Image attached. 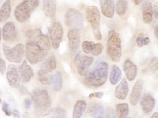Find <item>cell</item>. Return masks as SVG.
I'll return each instance as SVG.
<instances>
[{"mask_svg":"<svg viewBox=\"0 0 158 118\" xmlns=\"http://www.w3.org/2000/svg\"><path fill=\"white\" fill-rule=\"evenodd\" d=\"M31 99L34 105L35 114L37 117L44 116L49 113L52 99L47 90L36 88L31 93Z\"/></svg>","mask_w":158,"mask_h":118,"instance_id":"6da1fadb","label":"cell"},{"mask_svg":"<svg viewBox=\"0 0 158 118\" xmlns=\"http://www.w3.org/2000/svg\"><path fill=\"white\" fill-rule=\"evenodd\" d=\"M108 76V64L105 61H100L89 72L85 79L87 84L94 88H100L106 83Z\"/></svg>","mask_w":158,"mask_h":118,"instance_id":"7a4b0ae2","label":"cell"},{"mask_svg":"<svg viewBox=\"0 0 158 118\" xmlns=\"http://www.w3.org/2000/svg\"><path fill=\"white\" fill-rule=\"evenodd\" d=\"M107 54L111 61L118 62L122 56V43L120 36L115 30H110L107 41Z\"/></svg>","mask_w":158,"mask_h":118,"instance_id":"3957f363","label":"cell"},{"mask_svg":"<svg viewBox=\"0 0 158 118\" xmlns=\"http://www.w3.org/2000/svg\"><path fill=\"white\" fill-rule=\"evenodd\" d=\"M40 0H23L15 10V19L20 23H25L30 18L31 14L38 7Z\"/></svg>","mask_w":158,"mask_h":118,"instance_id":"277c9868","label":"cell"},{"mask_svg":"<svg viewBox=\"0 0 158 118\" xmlns=\"http://www.w3.org/2000/svg\"><path fill=\"white\" fill-rule=\"evenodd\" d=\"M85 18L89 24L93 34L97 40H101V13L96 6H89L85 9Z\"/></svg>","mask_w":158,"mask_h":118,"instance_id":"5b68a950","label":"cell"},{"mask_svg":"<svg viewBox=\"0 0 158 118\" xmlns=\"http://www.w3.org/2000/svg\"><path fill=\"white\" fill-rule=\"evenodd\" d=\"M25 57L30 64H37L44 61L48 56V51L42 50L32 40H29L25 44Z\"/></svg>","mask_w":158,"mask_h":118,"instance_id":"8992f818","label":"cell"},{"mask_svg":"<svg viewBox=\"0 0 158 118\" xmlns=\"http://www.w3.org/2000/svg\"><path fill=\"white\" fill-rule=\"evenodd\" d=\"M52 47L57 50L63 39V29L61 23L58 21H52L48 27Z\"/></svg>","mask_w":158,"mask_h":118,"instance_id":"52a82bcc","label":"cell"},{"mask_svg":"<svg viewBox=\"0 0 158 118\" xmlns=\"http://www.w3.org/2000/svg\"><path fill=\"white\" fill-rule=\"evenodd\" d=\"M26 36L29 40L34 42L36 45H38L42 50L48 51L51 50L50 39L48 35L44 34L40 29H32L26 32Z\"/></svg>","mask_w":158,"mask_h":118,"instance_id":"ba28073f","label":"cell"},{"mask_svg":"<svg viewBox=\"0 0 158 118\" xmlns=\"http://www.w3.org/2000/svg\"><path fill=\"white\" fill-rule=\"evenodd\" d=\"M2 49L6 58L12 63L22 62L25 54V47L22 43H18L12 48H10L6 45H2Z\"/></svg>","mask_w":158,"mask_h":118,"instance_id":"9c48e42d","label":"cell"},{"mask_svg":"<svg viewBox=\"0 0 158 118\" xmlns=\"http://www.w3.org/2000/svg\"><path fill=\"white\" fill-rule=\"evenodd\" d=\"M93 62L94 57H89L80 51L77 52L74 57V65L79 76L83 77H86Z\"/></svg>","mask_w":158,"mask_h":118,"instance_id":"30bf717a","label":"cell"},{"mask_svg":"<svg viewBox=\"0 0 158 118\" xmlns=\"http://www.w3.org/2000/svg\"><path fill=\"white\" fill-rule=\"evenodd\" d=\"M65 23L70 29H81L84 26V19L77 10L69 8L65 14Z\"/></svg>","mask_w":158,"mask_h":118,"instance_id":"8fae6325","label":"cell"},{"mask_svg":"<svg viewBox=\"0 0 158 118\" xmlns=\"http://www.w3.org/2000/svg\"><path fill=\"white\" fill-rule=\"evenodd\" d=\"M67 38L70 52L72 54H77L81 44V36L78 29H70L67 33Z\"/></svg>","mask_w":158,"mask_h":118,"instance_id":"7c38bea8","label":"cell"},{"mask_svg":"<svg viewBox=\"0 0 158 118\" xmlns=\"http://www.w3.org/2000/svg\"><path fill=\"white\" fill-rule=\"evenodd\" d=\"M6 80L10 86L14 88H18L20 86L19 72L14 64H10L6 69Z\"/></svg>","mask_w":158,"mask_h":118,"instance_id":"4fadbf2b","label":"cell"},{"mask_svg":"<svg viewBox=\"0 0 158 118\" xmlns=\"http://www.w3.org/2000/svg\"><path fill=\"white\" fill-rule=\"evenodd\" d=\"M18 36L16 26L13 22H7L3 25L2 30V37L6 42L12 43Z\"/></svg>","mask_w":158,"mask_h":118,"instance_id":"5bb4252c","label":"cell"},{"mask_svg":"<svg viewBox=\"0 0 158 118\" xmlns=\"http://www.w3.org/2000/svg\"><path fill=\"white\" fill-rule=\"evenodd\" d=\"M84 54H92L94 56H99L101 54L104 50V47L101 43H95L91 41H84L81 44Z\"/></svg>","mask_w":158,"mask_h":118,"instance_id":"9a60e30c","label":"cell"},{"mask_svg":"<svg viewBox=\"0 0 158 118\" xmlns=\"http://www.w3.org/2000/svg\"><path fill=\"white\" fill-rule=\"evenodd\" d=\"M142 90H143V81L139 79L134 84L131 94H130L129 102L132 106H137V104L140 101L142 98Z\"/></svg>","mask_w":158,"mask_h":118,"instance_id":"2e32d148","label":"cell"},{"mask_svg":"<svg viewBox=\"0 0 158 118\" xmlns=\"http://www.w3.org/2000/svg\"><path fill=\"white\" fill-rule=\"evenodd\" d=\"M18 72H19L21 81L23 83H29L34 76V73H33L32 67L28 64L26 60H24L22 61V65H20L19 69H18Z\"/></svg>","mask_w":158,"mask_h":118,"instance_id":"e0dca14e","label":"cell"},{"mask_svg":"<svg viewBox=\"0 0 158 118\" xmlns=\"http://www.w3.org/2000/svg\"><path fill=\"white\" fill-rule=\"evenodd\" d=\"M141 107L145 114H149L154 109L156 101L154 98L149 94H145L140 99Z\"/></svg>","mask_w":158,"mask_h":118,"instance_id":"ac0fdd59","label":"cell"},{"mask_svg":"<svg viewBox=\"0 0 158 118\" xmlns=\"http://www.w3.org/2000/svg\"><path fill=\"white\" fill-rule=\"evenodd\" d=\"M123 71L125 72L126 77L129 81H133L138 75V66L131 61V59H126L124 61Z\"/></svg>","mask_w":158,"mask_h":118,"instance_id":"d6986e66","label":"cell"},{"mask_svg":"<svg viewBox=\"0 0 158 118\" xmlns=\"http://www.w3.org/2000/svg\"><path fill=\"white\" fill-rule=\"evenodd\" d=\"M102 14L108 18H112L115 14V6L114 0H100Z\"/></svg>","mask_w":158,"mask_h":118,"instance_id":"ffe728a7","label":"cell"},{"mask_svg":"<svg viewBox=\"0 0 158 118\" xmlns=\"http://www.w3.org/2000/svg\"><path fill=\"white\" fill-rule=\"evenodd\" d=\"M129 92V86L127 79H122L115 88V96L119 100H124L127 97Z\"/></svg>","mask_w":158,"mask_h":118,"instance_id":"44dd1931","label":"cell"},{"mask_svg":"<svg viewBox=\"0 0 158 118\" xmlns=\"http://www.w3.org/2000/svg\"><path fill=\"white\" fill-rule=\"evenodd\" d=\"M57 10V0H43V12L46 17L53 18Z\"/></svg>","mask_w":158,"mask_h":118,"instance_id":"7402d4cb","label":"cell"},{"mask_svg":"<svg viewBox=\"0 0 158 118\" xmlns=\"http://www.w3.org/2000/svg\"><path fill=\"white\" fill-rule=\"evenodd\" d=\"M11 14L10 0H6L0 8V24L6 22Z\"/></svg>","mask_w":158,"mask_h":118,"instance_id":"603a6c76","label":"cell"},{"mask_svg":"<svg viewBox=\"0 0 158 118\" xmlns=\"http://www.w3.org/2000/svg\"><path fill=\"white\" fill-rule=\"evenodd\" d=\"M142 20L146 24H150L153 22V15L152 10V3L149 2H146L142 6Z\"/></svg>","mask_w":158,"mask_h":118,"instance_id":"cb8c5ba5","label":"cell"},{"mask_svg":"<svg viewBox=\"0 0 158 118\" xmlns=\"http://www.w3.org/2000/svg\"><path fill=\"white\" fill-rule=\"evenodd\" d=\"M87 107L86 102L84 100H77L73 109L72 118H81Z\"/></svg>","mask_w":158,"mask_h":118,"instance_id":"d4e9b609","label":"cell"},{"mask_svg":"<svg viewBox=\"0 0 158 118\" xmlns=\"http://www.w3.org/2000/svg\"><path fill=\"white\" fill-rule=\"evenodd\" d=\"M122 80V73H121V70L119 69V67L113 65L111 66V73L109 76V81L111 84H112L113 86L117 85L119 81Z\"/></svg>","mask_w":158,"mask_h":118,"instance_id":"484cf974","label":"cell"},{"mask_svg":"<svg viewBox=\"0 0 158 118\" xmlns=\"http://www.w3.org/2000/svg\"><path fill=\"white\" fill-rule=\"evenodd\" d=\"M51 84L53 86V89L56 91H59L63 88V78L60 72H56V73L52 75Z\"/></svg>","mask_w":158,"mask_h":118,"instance_id":"4316f807","label":"cell"},{"mask_svg":"<svg viewBox=\"0 0 158 118\" xmlns=\"http://www.w3.org/2000/svg\"><path fill=\"white\" fill-rule=\"evenodd\" d=\"M129 112V105L127 103H118L115 106V113L118 118H127Z\"/></svg>","mask_w":158,"mask_h":118,"instance_id":"83f0119b","label":"cell"},{"mask_svg":"<svg viewBox=\"0 0 158 118\" xmlns=\"http://www.w3.org/2000/svg\"><path fill=\"white\" fill-rule=\"evenodd\" d=\"M38 80H39L40 83L43 85H49L51 84V78H52V75L50 74V72L47 71V70L41 69L38 71Z\"/></svg>","mask_w":158,"mask_h":118,"instance_id":"f1b7e54d","label":"cell"},{"mask_svg":"<svg viewBox=\"0 0 158 118\" xmlns=\"http://www.w3.org/2000/svg\"><path fill=\"white\" fill-rule=\"evenodd\" d=\"M128 8L127 0H117L115 11L118 16H123L126 14Z\"/></svg>","mask_w":158,"mask_h":118,"instance_id":"f546056e","label":"cell"},{"mask_svg":"<svg viewBox=\"0 0 158 118\" xmlns=\"http://www.w3.org/2000/svg\"><path fill=\"white\" fill-rule=\"evenodd\" d=\"M158 71V58L156 57H153L149 60V64L145 68L143 72H146L147 73H154Z\"/></svg>","mask_w":158,"mask_h":118,"instance_id":"4dcf8cb0","label":"cell"},{"mask_svg":"<svg viewBox=\"0 0 158 118\" xmlns=\"http://www.w3.org/2000/svg\"><path fill=\"white\" fill-rule=\"evenodd\" d=\"M44 69L47 70L48 72H52L54 71L56 69V66H57V61H56V57L54 55H52L47 59L46 62L44 65Z\"/></svg>","mask_w":158,"mask_h":118,"instance_id":"1f68e13d","label":"cell"},{"mask_svg":"<svg viewBox=\"0 0 158 118\" xmlns=\"http://www.w3.org/2000/svg\"><path fill=\"white\" fill-rule=\"evenodd\" d=\"M93 118H105V111L101 105H95L92 108Z\"/></svg>","mask_w":158,"mask_h":118,"instance_id":"d6a6232c","label":"cell"},{"mask_svg":"<svg viewBox=\"0 0 158 118\" xmlns=\"http://www.w3.org/2000/svg\"><path fill=\"white\" fill-rule=\"evenodd\" d=\"M150 43V39L147 36H145V35L143 33H140L137 36L136 39V43L138 45V47H142L144 46H146V45L149 44Z\"/></svg>","mask_w":158,"mask_h":118,"instance_id":"836d02e7","label":"cell"},{"mask_svg":"<svg viewBox=\"0 0 158 118\" xmlns=\"http://www.w3.org/2000/svg\"><path fill=\"white\" fill-rule=\"evenodd\" d=\"M105 118H118V116L112 108L108 107L105 109Z\"/></svg>","mask_w":158,"mask_h":118,"instance_id":"e575fe53","label":"cell"},{"mask_svg":"<svg viewBox=\"0 0 158 118\" xmlns=\"http://www.w3.org/2000/svg\"><path fill=\"white\" fill-rule=\"evenodd\" d=\"M2 109L4 112V113H5L7 116H10L11 115H12V110L10 109L9 104H8L6 102H3V103H2Z\"/></svg>","mask_w":158,"mask_h":118,"instance_id":"d590c367","label":"cell"},{"mask_svg":"<svg viewBox=\"0 0 158 118\" xmlns=\"http://www.w3.org/2000/svg\"><path fill=\"white\" fill-rule=\"evenodd\" d=\"M54 112L56 113V115L59 117L61 118H66V113H65V111L63 110L61 108H56L54 109Z\"/></svg>","mask_w":158,"mask_h":118,"instance_id":"8d00e7d4","label":"cell"},{"mask_svg":"<svg viewBox=\"0 0 158 118\" xmlns=\"http://www.w3.org/2000/svg\"><path fill=\"white\" fill-rule=\"evenodd\" d=\"M6 61H4L3 59H2L0 57V74L1 75H4L6 70Z\"/></svg>","mask_w":158,"mask_h":118,"instance_id":"74e56055","label":"cell"},{"mask_svg":"<svg viewBox=\"0 0 158 118\" xmlns=\"http://www.w3.org/2000/svg\"><path fill=\"white\" fill-rule=\"evenodd\" d=\"M152 10H153V18L158 20V2H154L152 4Z\"/></svg>","mask_w":158,"mask_h":118,"instance_id":"f35d334b","label":"cell"},{"mask_svg":"<svg viewBox=\"0 0 158 118\" xmlns=\"http://www.w3.org/2000/svg\"><path fill=\"white\" fill-rule=\"evenodd\" d=\"M104 96V92H101V91H99V92H95V93H92L89 95V98H102V97Z\"/></svg>","mask_w":158,"mask_h":118,"instance_id":"ab89813d","label":"cell"},{"mask_svg":"<svg viewBox=\"0 0 158 118\" xmlns=\"http://www.w3.org/2000/svg\"><path fill=\"white\" fill-rule=\"evenodd\" d=\"M32 100L29 99V98H25V100H24V106L26 109H30L31 106H32Z\"/></svg>","mask_w":158,"mask_h":118,"instance_id":"60d3db41","label":"cell"},{"mask_svg":"<svg viewBox=\"0 0 158 118\" xmlns=\"http://www.w3.org/2000/svg\"><path fill=\"white\" fill-rule=\"evenodd\" d=\"M12 116L14 118H21L19 111L18 109H15V110L12 111Z\"/></svg>","mask_w":158,"mask_h":118,"instance_id":"b9f144b4","label":"cell"},{"mask_svg":"<svg viewBox=\"0 0 158 118\" xmlns=\"http://www.w3.org/2000/svg\"><path fill=\"white\" fill-rule=\"evenodd\" d=\"M19 88H20V91H21V92H22V93H23V94H26V93H28V90H27V88H25V87L24 86V85H20V86H19Z\"/></svg>","mask_w":158,"mask_h":118,"instance_id":"7bdbcfd3","label":"cell"},{"mask_svg":"<svg viewBox=\"0 0 158 118\" xmlns=\"http://www.w3.org/2000/svg\"><path fill=\"white\" fill-rule=\"evenodd\" d=\"M154 35L156 39H158V25H156L154 28Z\"/></svg>","mask_w":158,"mask_h":118,"instance_id":"ee69618b","label":"cell"},{"mask_svg":"<svg viewBox=\"0 0 158 118\" xmlns=\"http://www.w3.org/2000/svg\"><path fill=\"white\" fill-rule=\"evenodd\" d=\"M132 2H133V3L135 4V5L138 6V5H140V4L142 3V0H132Z\"/></svg>","mask_w":158,"mask_h":118,"instance_id":"f6af8a7d","label":"cell"},{"mask_svg":"<svg viewBox=\"0 0 158 118\" xmlns=\"http://www.w3.org/2000/svg\"><path fill=\"white\" fill-rule=\"evenodd\" d=\"M150 118H158V112H155L153 113V115L150 116Z\"/></svg>","mask_w":158,"mask_h":118,"instance_id":"bcb514c9","label":"cell"},{"mask_svg":"<svg viewBox=\"0 0 158 118\" xmlns=\"http://www.w3.org/2000/svg\"><path fill=\"white\" fill-rule=\"evenodd\" d=\"M1 39H2V31H1V29H0V43H1Z\"/></svg>","mask_w":158,"mask_h":118,"instance_id":"7dc6e473","label":"cell"},{"mask_svg":"<svg viewBox=\"0 0 158 118\" xmlns=\"http://www.w3.org/2000/svg\"><path fill=\"white\" fill-rule=\"evenodd\" d=\"M50 118H61V117H59V116H55V117H50Z\"/></svg>","mask_w":158,"mask_h":118,"instance_id":"c3c4849f","label":"cell"},{"mask_svg":"<svg viewBox=\"0 0 158 118\" xmlns=\"http://www.w3.org/2000/svg\"><path fill=\"white\" fill-rule=\"evenodd\" d=\"M2 1H3V0H0V4L2 3Z\"/></svg>","mask_w":158,"mask_h":118,"instance_id":"681fc988","label":"cell"},{"mask_svg":"<svg viewBox=\"0 0 158 118\" xmlns=\"http://www.w3.org/2000/svg\"><path fill=\"white\" fill-rule=\"evenodd\" d=\"M1 102H2V100H1V98H0V103H1Z\"/></svg>","mask_w":158,"mask_h":118,"instance_id":"f907efd6","label":"cell"},{"mask_svg":"<svg viewBox=\"0 0 158 118\" xmlns=\"http://www.w3.org/2000/svg\"><path fill=\"white\" fill-rule=\"evenodd\" d=\"M127 118H133V117H127Z\"/></svg>","mask_w":158,"mask_h":118,"instance_id":"816d5d0a","label":"cell"},{"mask_svg":"<svg viewBox=\"0 0 158 118\" xmlns=\"http://www.w3.org/2000/svg\"></svg>","mask_w":158,"mask_h":118,"instance_id":"f5cc1de1","label":"cell"}]
</instances>
